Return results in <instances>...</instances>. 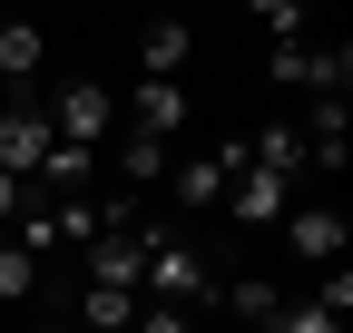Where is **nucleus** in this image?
I'll return each instance as SVG.
<instances>
[{
  "label": "nucleus",
  "instance_id": "obj_9",
  "mask_svg": "<svg viewBox=\"0 0 353 333\" xmlns=\"http://www.w3.org/2000/svg\"><path fill=\"white\" fill-rule=\"evenodd\" d=\"M216 304H226L236 323H255V333H275V314H285L275 275H236V284H216Z\"/></svg>",
  "mask_w": 353,
  "mask_h": 333
},
{
  "label": "nucleus",
  "instance_id": "obj_10",
  "mask_svg": "<svg viewBox=\"0 0 353 333\" xmlns=\"http://www.w3.org/2000/svg\"><path fill=\"white\" fill-rule=\"evenodd\" d=\"M39 59H50V39H39L30 20H0V78L30 98V78H39Z\"/></svg>",
  "mask_w": 353,
  "mask_h": 333
},
{
  "label": "nucleus",
  "instance_id": "obj_13",
  "mask_svg": "<svg viewBox=\"0 0 353 333\" xmlns=\"http://www.w3.org/2000/svg\"><path fill=\"white\" fill-rule=\"evenodd\" d=\"M79 323H88V333H138V294H108V284H88V294H79Z\"/></svg>",
  "mask_w": 353,
  "mask_h": 333
},
{
  "label": "nucleus",
  "instance_id": "obj_11",
  "mask_svg": "<svg viewBox=\"0 0 353 333\" xmlns=\"http://www.w3.org/2000/svg\"><path fill=\"white\" fill-rule=\"evenodd\" d=\"M187 50H196V30H187V20H157V30L138 39V78H176Z\"/></svg>",
  "mask_w": 353,
  "mask_h": 333
},
{
  "label": "nucleus",
  "instance_id": "obj_7",
  "mask_svg": "<svg viewBox=\"0 0 353 333\" xmlns=\"http://www.w3.org/2000/svg\"><path fill=\"white\" fill-rule=\"evenodd\" d=\"M128 128L167 147L176 128H187V89H176V78H138V89H128Z\"/></svg>",
  "mask_w": 353,
  "mask_h": 333
},
{
  "label": "nucleus",
  "instance_id": "obj_19",
  "mask_svg": "<svg viewBox=\"0 0 353 333\" xmlns=\"http://www.w3.org/2000/svg\"><path fill=\"white\" fill-rule=\"evenodd\" d=\"M30 333H69V323H30Z\"/></svg>",
  "mask_w": 353,
  "mask_h": 333
},
{
  "label": "nucleus",
  "instance_id": "obj_12",
  "mask_svg": "<svg viewBox=\"0 0 353 333\" xmlns=\"http://www.w3.org/2000/svg\"><path fill=\"white\" fill-rule=\"evenodd\" d=\"M108 157H118V177L138 186V196H148V186H167V166H176V157H167L157 138H138V128H128V138H108Z\"/></svg>",
  "mask_w": 353,
  "mask_h": 333
},
{
  "label": "nucleus",
  "instance_id": "obj_6",
  "mask_svg": "<svg viewBox=\"0 0 353 333\" xmlns=\"http://www.w3.org/2000/svg\"><path fill=\"white\" fill-rule=\"evenodd\" d=\"M39 157H50V118H39V98H20V108H0V177H39Z\"/></svg>",
  "mask_w": 353,
  "mask_h": 333
},
{
  "label": "nucleus",
  "instance_id": "obj_15",
  "mask_svg": "<svg viewBox=\"0 0 353 333\" xmlns=\"http://www.w3.org/2000/svg\"><path fill=\"white\" fill-rule=\"evenodd\" d=\"M255 30H275V50H285V39H314V30H304V10H294V0H255Z\"/></svg>",
  "mask_w": 353,
  "mask_h": 333
},
{
  "label": "nucleus",
  "instance_id": "obj_8",
  "mask_svg": "<svg viewBox=\"0 0 353 333\" xmlns=\"http://www.w3.org/2000/svg\"><path fill=\"white\" fill-rule=\"evenodd\" d=\"M236 166H245V138L187 157V166H176V206H226V177H236Z\"/></svg>",
  "mask_w": 353,
  "mask_h": 333
},
{
  "label": "nucleus",
  "instance_id": "obj_17",
  "mask_svg": "<svg viewBox=\"0 0 353 333\" xmlns=\"http://www.w3.org/2000/svg\"><path fill=\"white\" fill-rule=\"evenodd\" d=\"M138 333H196V314H167V304H138Z\"/></svg>",
  "mask_w": 353,
  "mask_h": 333
},
{
  "label": "nucleus",
  "instance_id": "obj_2",
  "mask_svg": "<svg viewBox=\"0 0 353 333\" xmlns=\"http://www.w3.org/2000/svg\"><path fill=\"white\" fill-rule=\"evenodd\" d=\"M39 118H50V138H59V147H88V157L118 138V98L99 89V78H69V89L39 108Z\"/></svg>",
  "mask_w": 353,
  "mask_h": 333
},
{
  "label": "nucleus",
  "instance_id": "obj_4",
  "mask_svg": "<svg viewBox=\"0 0 353 333\" xmlns=\"http://www.w3.org/2000/svg\"><path fill=\"white\" fill-rule=\"evenodd\" d=\"M294 196H304L294 177H275V166H255V157H245L236 177H226V216L255 235V226H285V206H294Z\"/></svg>",
  "mask_w": 353,
  "mask_h": 333
},
{
  "label": "nucleus",
  "instance_id": "obj_1",
  "mask_svg": "<svg viewBox=\"0 0 353 333\" xmlns=\"http://www.w3.org/2000/svg\"><path fill=\"white\" fill-rule=\"evenodd\" d=\"M216 284H226V275H216L206 255H196V245L187 235H148V265H138V304H167V314H187V304H216Z\"/></svg>",
  "mask_w": 353,
  "mask_h": 333
},
{
  "label": "nucleus",
  "instance_id": "obj_16",
  "mask_svg": "<svg viewBox=\"0 0 353 333\" xmlns=\"http://www.w3.org/2000/svg\"><path fill=\"white\" fill-rule=\"evenodd\" d=\"M275 333H343V314H324L314 294H304V304H285V314H275Z\"/></svg>",
  "mask_w": 353,
  "mask_h": 333
},
{
  "label": "nucleus",
  "instance_id": "obj_14",
  "mask_svg": "<svg viewBox=\"0 0 353 333\" xmlns=\"http://www.w3.org/2000/svg\"><path fill=\"white\" fill-rule=\"evenodd\" d=\"M30 284H39V265L20 255V245H10V235H0V304H20V294H30Z\"/></svg>",
  "mask_w": 353,
  "mask_h": 333
},
{
  "label": "nucleus",
  "instance_id": "obj_18",
  "mask_svg": "<svg viewBox=\"0 0 353 333\" xmlns=\"http://www.w3.org/2000/svg\"><path fill=\"white\" fill-rule=\"evenodd\" d=\"M20 216H30V186H20V177H0V235H10Z\"/></svg>",
  "mask_w": 353,
  "mask_h": 333
},
{
  "label": "nucleus",
  "instance_id": "obj_3",
  "mask_svg": "<svg viewBox=\"0 0 353 333\" xmlns=\"http://www.w3.org/2000/svg\"><path fill=\"white\" fill-rule=\"evenodd\" d=\"M285 245H294L314 275H334V265H343V206H334V196H294V206H285Z\"/></svg>",
  "mask_w": 353,
  "mask_h": 333
},
{
  "label": "nucleus",
  "instance_id": "obj_5",
  "mask_svg": "<svg viewBox=\"0 0 353 333\" xmlns=\"http://www.w3.org/2000/svg\"><path fill=\"white\" fill-rule=\"evenodd\" d=\"M343 78H353V59H343V50H324V39H285V50H275V89L343 98Z\"/></svg>",
  "mask_w": 353,
  "mask_h": 333
}]
</instances>
